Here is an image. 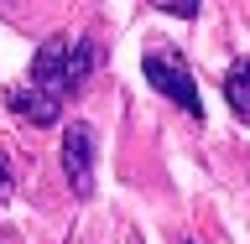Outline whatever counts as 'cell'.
<instances>
[{
    "label": "cell",
    "instance_id": "1",
    "mask_svg": "<svg viewBox=\"0 0 250 244\" xmlns=\"http://www.w3.org/2000/svg\"><path fill=\"white\" fill-rule=\"evenodd\" d=\"M68 57H73V42L68 37H47L31 57V83L26 89H11V109L26 114L31 125H58L62 120V104L73 94V78H68Z\"/></svg>",
    "mask_w": 250,
    "mask_h": 244
},
{
    "label": "cell",
    "instance_id": "2",
    "mask_svg": "<svg viewBox=\"0 0 250 244\" xmlns=\"http://www.w3.org/2000/svg\"><path fill=\"white\" fill-rule=\"evenodd\" d=\"M141 68H146V83H151L162 99H172V104L183 109V114L203 120V94H198V78H193V68L183 62V52H177V47L151 42V47H146V57H141Z\"/></svg>",
    "mask_w": 250,
    "mask_h": 244
},
{
    "label": "cell",
    "instance_id": "3",
    "mask_svg": "<svg viewBox=\"0 0 250 244\" xmlns=\"http://www.w3.org/2000/svg\"><path fill=\"white\" fill-rule=\"evenodd\" d=\"M62 177L73 187V198H94V125L73 120L62 125Z\"/></svg>",
    "mask_w": 250,
    "mask_h": 244
},
{
    "label": "cell",
    "instance_id": "4",
    "mask_svg": "<svg viewBox=\"0 0 250 244\" xmlns=\"http://www.w3.org/2000/svg\"><path fill=\"white\" fill-rule=\"evenodd\" d=\"M224 104L234 109V120H250V57H240L224 73Z\"/></svg>",
    "mask_w": 250,
    "mask_h": 244
},
{
    "label": "cell",
    "instance_id": "5",
    "mask_svg": "<svg viewBox=\"0 0 250 244\" xmlns=\"http://www.w3.org/2000/svg\"><path fill=\"white\" fill-rule=\"evenodd\" d=\"M99 68V42L94 37H78L73 42V57H68V78H73V89H83V78Z\"/></svg>",
    "mask_w": 250,
    "mask_h": 244
},
{
    "label": "cell",
    "instance_id": "6",
    "mask_svg": "<svg viewBox=\"0 0 250 244\" xmlns=\"http://www.w3.org/2000/svg\"><path fill=\"white\" fill-rule=\"evenodd\" d=\"M156 11H162V16H198L203 5H198V0H156Z\"/></svg>",
    "mask_w": 250,
    "mask_h": 244
}]
</instances>
